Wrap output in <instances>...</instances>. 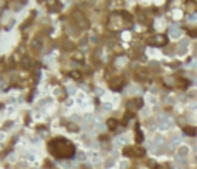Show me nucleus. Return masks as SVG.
<instances>
[{
    "instance_id": "1",
    "label": "nucleus",
    "mask_w": 197,
    "mask_h": 169,
    "mask_svg": "<svg viewBox=\"0 0 197 169\" xmlns=\"http://www.w3.org/2000/svg\"><path fill=\"white\" fill-rule=\"evenodd\" d=\"M49 148H51L52 154H55L57 157H68V155H72V152H74L72 144L68 143L66 140H60V138L51 141Z\"/></svg>"
}]
</instances>
